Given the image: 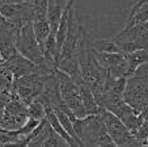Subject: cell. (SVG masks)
<instances>
[{"label":"cell","instance_id":"cell-1","mask_svg":"<svg viewBox=\"0 0 148 147\" xmlns=\"http://www.w3.org/2000/svg\"><path fill=\"white\" fill-rule=\"evenodd\" d=\"M71 121L83 146H115L98 114H88L83 118L75 117Z\"/></svg>","mask_w":148,"mask_h":147},{"label":"cell","instance_id":"cell-2","mask_svg":"<svg viewBox=\"0 0 148 147\" xmlns=\"http://www.w3.org/2000/svg\"><path fill=\"white\" fill-rule=\"evenodd\" d=\"M123 100L139 113L148 105V62L140 64L127 78Z\"/></svg>","mask_w":148,"mask_h":147},{"label":"cell","instance_id":"cell-3","mask_svg":"<svg viewBox=\"0 0 148 147\" xmlns=\"http://www.w3.org/2000/svg\"><path fill=\"white\" fill-rule=\"evenodd\" d=\"M97 114L101 117L103 125L106 128L108 134L113 139L115 146H140L136 137L127 129V126L114 113L109 112L108 109L102 108V106H98Z\"/></svg>","mask_w":148,"mask_h":147},{"label":"cell","instance_id":"cell-4","mask_svg":"<svg viewBox=\"0 0 148 147\" xmlns=\"http://www.w3.org/2000/svg\"><path fill=\"white\" fill-rule=\"evenodd\" d=\"M55 74L59 80L62 99L64 100L68 109H70L73 113V116L77 117V118H83V117L88 116V112H87V109H85V106H84L83 99H81L80 91H79L77 86L75 84V81L71 79V76L59 68L55 70Z\"/></svg>","mask_w":148,"mask_h":147},{"label":"cell","instance_id":"cell-5","mask_svg":"<svg viewBox=\"0 0 148 147\" xmlns=\"http://www.w3.org/2000/svg\"><path fill=\"white\" fill-rule=\"evenodd\" d=\"M45 78H46V75L39 74L38 70H37L34 72H30V74H26L24 76L13 79L12 95L17 96L26 105H29L43 91Z\"/></svg>","mask_w":148,"mask_h":147},{"label":"cell","instance_id":"cell-6","mask_svg":"<svg viewBox=\"0 0 148 147\" xmlns=\"http://www.w3.org/2000/svg\"><path fill=\"white\" fill-rule=\"evenodd\" d=\"M16 49L20 54H23L28 59L39 66L43 63V54L36 38L33 29V21H28L18 28L16 38Z\"/></svg>","mask_w":148,"mask_h":147},{"label":"cell","instance_id":"cell-7","mask_svg":"<svg viewBox=\"0 0 148 147\" xmlns=\"http://www.w3.org/2000/svg\"><path fill=\"white\" fill-rule=\"evenodd\" d=\"M113 41L119 46L123 54L136 50L148 51V30L142 28L140 24L134 26H125L122 32L113 38Z\"/></svg>","mask_w":148,"mask_h":147},{"label":"cell","instance_id":"cell-8","mask_svg":"<svg viewBox=\"0 0 148 147\" xmlns=\"http://www.w3.org/2000/svg\"><path fill=\"white\" fill-rule=\"evenodd\" d=\"M29 119L28 105L17 96L12 95L11 100L4 108L3 116L0 119V128L8 131H14L21 129Z\"/></svg>","mask_w":148,"mask_h":147},{"label":"cell","instance_id":"cell-9","mask_svg":"<svg viewBox=\"0 0 148 147\" xmlns=\"http://www.w3.org/2000/svg\"><path fill=\"white\" fill-rule=\"evenodd\" d=\"M93 53L98 62L105 67L106 74L110 78H122V76L127 78L129 63L123 53H105V51H97L95 49Z\"/></svg>","mask_w":148,"mask_h":147},{"label":"cell","instance_id":"cell-10","mask_svg":"<svg viewBox=\"0 0 148 147\" xmlns=\"http://www.w3.org/2000/svg\"><path fill=\"white\" fill-rule=\"evenodd\" d=\"M73 0L70 1V8H68V17H67V36H66L64 43L62 46L60 51V58L59 61L63 58H71L73 57L77 46V41L80 37V24L77 22V20L75 19V12H73Z\"/></svg>","mask_w":148,"mask_h":147},{"label":"cell","instance_id":"cell-11","mask_svg":"<svg viewBox=\"0 0 148 147\" xmlns=\"http://www.w3.org/2000/svg\"><path fill=\"white\" fill-rule=\"evenodd\" d=\"M3 67H5L7 70H9L12 72V75H13L14 79L38 70V66L34 62H32L30 59L24 57L23 54H20L18 51L16 54H13L9 59L4 61Z\"/></svg>","mask_w":148,"mask_h":147},{"label":"cell","instance_id":"cell-12","mask_svg":"<svg viewBox=\"0 0 148 147\" xmlns=\"http://www.w3.org/2000/svg\"><path fill=\"white\" fill-rule=\"evenodd\" d=\"M33 29L36 38L39 43V47L42 49L45 41L47 39V37L50 36V24L47 20V14H34L33 16Z\"/></svg>","mask_w":148,"mask_h":147},{"label":"cell","instance_id":"cell-13","mask_svg":"<svg viewBox=\"0 0 148 147\" xmlns=\"http://www.w3.org/2000/svg\"><path fill=\"white\" fill-rule=\"evenodd\" d=\"M127 63H129V72H127V78L132 75L135 72V70L140 66V64L148 62V51L147 50H136L131 51V53L125 54Z\"/></svg>","mask_w":148,"mask_h":147},{"label":"cell","instance_id":"cell-14","mask_svg":"<svg viewBox=\"0 0 148 147\" xmlns=\"http://www.w3.org/2000/svg\"><path fill=\"white\" fill-rule=\"evenodd\" d=\"M92 47L97 51H105V53H122L119 46L113 39H110V41H108V39L92 41Z\"/></svg>","mask_w":148,"mask_h":147},{"label":"cell","instance_id":"cell-15","mask_svg":"<svg viewBox=\"0 0 148 147\" xmlns=\"http://www.w3.org/2000/svg\"><path fill=\"white\" fill-rule=\"evenodd\" d=\"M28 114H29V118L37 119V121H42L45 118V114H46L45 105L42 104V101L39 99L33 100L28 105Z\"/></svg>","mask_w":148,"mask_h":147},{"label":"cell","instance_id":"cell-16","mask_svg":"<svg viewBox=\"0 0 148 147\" xmlns=\"http://www.w3.org/2000/svg\"><path fill=\"white\" fill-rule=\"evenodd\" d=\"M12 97V91H1L0 92V119H1V116H3L4 108H5L7 103L11 100Z\"/></svg>","mask_w":148,"mask_h":147},{"label":"cell","instance_id":"cell-17","mask_svg":"<svg viewBox=\"0 0 148 147\" xmlns=\"http://www.w3.org/2000/svg\"><path fill=\"white\" fill-rule=\"evenodd\" d=\"M140 117H142L143 121H148V105L143 110H140Z\"/></svg>","mask_w":148,"mask_h":147},{"label":"cell","instance_id":"cell-18","mask_svg":"<svg viewBox=\"0 0 148 147\" xmlns=\"http://www.w3.org/2000/svg\"><path fill=\"white\" fill-rule=\"evenodd\" d=\"M140 25H142V28H144V29H147L148 30V20L145 22H143V24H140Z\"/></svg>","mask_w":148,"mask_h":147},{"label":"cell","instance_id":"cell-19","mask_svg":"<svg viewBox=\"0 0 148 147\" xmlns=\"http://www.w3.org/2000/svg\"><path fill=\"white\" fill-rule=\"evenodd\" d=\"M3 63H4V61H3V58H1V55H0V68L3 67Z\"/></svg>","mask_w":148,"mask_h":147}]
</instances>
